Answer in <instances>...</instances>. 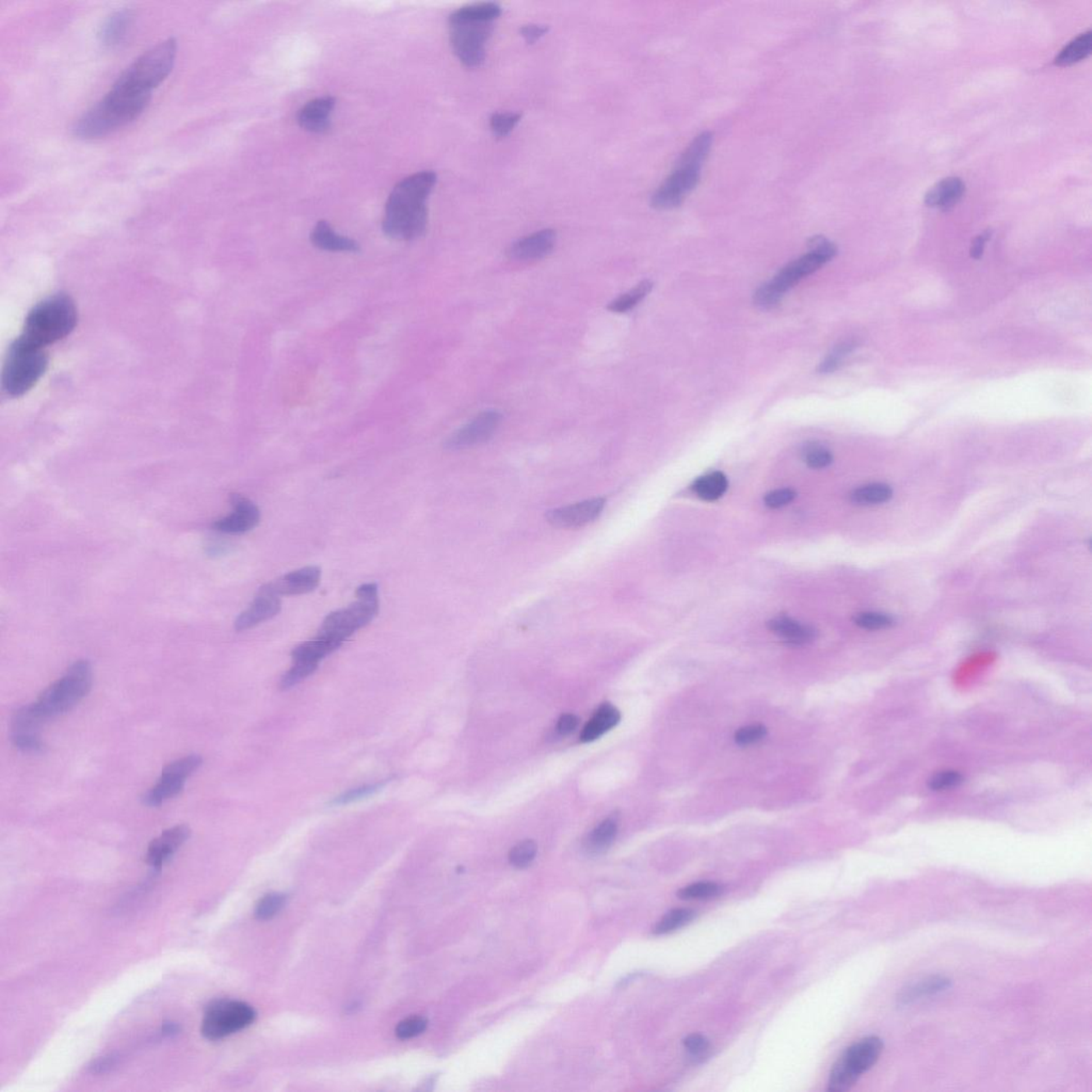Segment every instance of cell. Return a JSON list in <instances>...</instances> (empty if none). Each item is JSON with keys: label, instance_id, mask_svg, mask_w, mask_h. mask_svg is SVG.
Wrapping results in <instances>:
<instances>
[{"label": "cell", "instance_id": "19", "mask_svg": "<svg viewBox=\"0 0 1092 1092\" xmlns=\"http://www.w3.org/2000/svg\"><path fill=\"white\" fill-rule=\"evenodd\" d=\"M555 245H556V233L551 229H541L512 243L507 254L514 261H538L552 253Z\"/></svg>", "mask_w": 1092, "mask_h": 1092}, {"label": "cell", "instance_id": "23", "mask_svg": "<svg viewBox=\"0 0 1092 1092\" xmlns=\"http://www.w3.org/2000/svg\"><path fill=\"white\" fill-rule=\"evenodd\" d=\"M966 186L963 179L950 176L932 186L925 194V204L929 207L940 208L942 211H949L959 202L963 197Z\"/></svg>", "mask_w": 1092, "mask_h": 1092}, {"label": "cell", "instance_id": "1", "mask_svg": "<svg viewBox=\"0 0 1092 1092\" xmlns=\"http://www.w3.org/2000/svg\"><path fill=\"white\" fill-rule=\"evenodd\" d=\"M433 171H420L399 182L385 205L383 229L392 239L411 242L425 234L428 225L427 201L437 184Z\"/></svg>", "mask_w": 1092, "mask_h": 1092}, {"label": "cell", "instance_id": "45", "mask_svg": "<svg viewBox=\"0 0 1092 1092\" xmlns=\"http://www.w3.org/2000/svg\"><path fill=\"white\" fill-rule=\"evenodd\" d=\"M384 786L385 783H377L373 784V786L370 784V786L353 788V790L346 791V793L339 795L338 797H335L334 800L330 802V804L344 805L351 804V802L364 800V798L372 796V795L378 793V791H379Z\"/></svg>", "mask_w": 1092, "mask_h": 1092}, {"label": "cell", "instance_id": "41", "mask_svg": "<svg viewBox=\"0 0 1092 1092\" xmlns=\"http://www.w3.org/2000/svg\"><path fill=\"white\" fill-rule=\"evenodd\" d=\"M857 346L858 344L856 341H845L841 342V344L837 345L836 347L833 349V351L822 360L821 365H819V373L829 374L839 369L844 356L850 355Z\"/></svg>", "mask_w": 1092, "mask_h": 1092}, {"label": "cell", "instance_id": "16", "mask_svg": "<svg viewBox=\"0 0 1092 1092\" xmlns=\"http://www.w3.org/2000/svg\"><path fill=\"white\" fill-rule=\"evenodd\" d=\"M233 512L228 517L218 519L213 528L218 532L239 535L256 528L261 521V511L253 501L239 494L231 496Z\"/></svg>", "mask_w": 1092, "mask_h": 1092}, {"label": "cell", "instance_id": "30", "mask_svg": "<svg viewBox=\"0 0 1092 1092\" xmlns=\"http://www.w3.org/2000/svg\"><path fill=\"white\" fill-rule=\"evenodd\" d=\"M1092 49V33L1090 30L1081 34L1079 37L1073 39L1069 44L1060 51L1056 56L1054 63L1056 66H1071L1073 63L1079 62L1090 55Z\"/></svg>", "mask_w": 1092, "mask_h": 1092}, {"label": "cell", "instance_id": "4", "mask_svg": "<svg viewBox=\"0 0 1092 1092\" xmlns=\"http://www.w3.org/2000/svg\"><path fill=\"white\" fill-rule=\"evenodd\" d=\"M76 324L77 310L73 300L66 295L49 297L27 316L22 338L45 348L68 337Z\"/></svg>", "mask_w": 1092, "mask_h": 1092}, {"label": "cell", "instance_id": "40", "mask_svg": "<svg viewBox=\"0 0 1092 1092\" xmlns=\"http://www.w3.org/2000/svg\"><path fill=\"white\" fill-rule=\"evenodd\" d=\"M286 903V897L280 893H271L264 896L257 904L256 915L261 921L270 920L280 913Z\"/></svg>", "mask_w": 1092, "mask_h": 1092}, {"label": "cell", "instance_id": "51", "mask_svg": "<svg viewBox=\"0 0 1092 1092\" xmlns=\"http://www.w3.org/2000/svg\"><path fill=\"white\" fill-rule=\"evenodd\" d=\"M795 497H796V492L794 490L788 489V487L786 489H777L766 494L764 503L767 507L777 509L786 506L795 500Z\"/></svg>", "mask_w": 1092, "mask_h": 1092}, {"label": "cell", "instance_id": "38", "mask_svg": "<svg viewBox=\"0 0 1092 1092\" xmlns=\"http://www.w3.org/2000/svg\"><path fill=\"white\" fill-rule=\"evenodd\" d=\"M537 856V845L533 841L526 840L515 845L509 854V861L517 868H525L532 864Z\"/></svg>", "mask_w": 1092, "mask_h": 1092}, {"label": "cell", "instance_id": "44", "mask_svg": "<svg viewBox=\"0 0 1092 1092\" xmlns=\"http://www.w3.org/2000/svg\"><path fill=\"white\" fill-rule=\"evenodd\" d=\"M427 1020L423 1017H410L399 1022L396 1027V1036L402 1040L415 1038L426 1031Z\"/></svg>", "mask_w": 1092, "mask_h": 1092}, {"label": "cell", "instance_id": "47", "mask_svg": "<svg viewBox=\"0 0 1092 1092\" xmlns=\"http://www.w3.org/2000/svg\"><path fill=\"white\" fill-rule=\"evenodd\" d=\"M963 782V776L955 770H945L940 772L931 777L929 781V787L932 791H946L949 788L957 787Z\"/></svg>", "mask_w": 1092, "mask_h": 1092}, {"label": "cell", "instance_id": "54", "mask_svg": "<svg viewBox=\"0 0 1092 1092\" xmlns=\"http://www.w3.org/2000/svg\"><path fill=\"white\" fill-rule=\"evenodd\" d=\"M990 237H991V232L986 231L985 233H982L981 235L975 238L973 245H972L971 248V256L973 257V259L975 260L981 259V257L982 256V253H984L986 242H987L988 240L990 239Z\"/></svg>", "mask_w": 1092, "mask_h": 1092}, {"label": "cell", "instance_id": "2", "mask_svg": "<svg viewBox=\"0 0 1092 1092\" xmlns=\"http://www.w3.org/2000/svg\"><path fill=\"white\" fill-rule=\"evenodd\" d=\"M152 94L116 80L111 91L73 127L81 139H98L125 127L146 111Z\"/></svg>", "mask_w": 1092, "mask_h": 1092}, {"label": "cell", "instance_id": "12", "mask_svg": "<svg viewBox=\"0 0 1092 1092\" xmlns=\"http://www.w3.org/2000/svg\"><path fill=\"white\" fill-rule=\"evenodd\" d=\"M826 263H828V261L822 259V256L809 252L807 256L788 264L776 275L773 281L766 283L755 292V305L762 307V309H770V307L775 306L788 289L797 284L801 279L818 270Z\"/></svg>", "mask_w": 1092, "mask_h": 1092}, {"label": "cell", "instance_id": "15", "mask_svg": "<svg viewBox=\"0 0 1092 1092\" xmlns=\"http://www.w3.org/2000/svg\"><path fill=\"white\" fill-rule=\"evenodd\" d=\"M605 498L596 497L592 500L579 501L568 506L553 509L547 512V522L556 528L575 529L595 522L605 508Z\"/></svg>", "mask_w": 1092, "mask_h": 1092}, {"label": "cell", "instance_id": "5", "mask_svg": "<svg viewBox=\"0 0 1092 1092\" xmlns=\"http://www.w3.org/2000/svg\"><path fill=\"white\" fill-rule=\"evenodd\" d=\"M93 682V671L88 660H77L66 670L65 676L45 689L31 708L43 723L62 714L70 712L87 695Z\"/></svg>", "mask_w": 1092, "mask_h": 1092}, {"label": "cell", "instance_id": "3", "mask_svg": "<svg viewBox=\"0 0 1092 1092\" xmlns=\"http://www.w3.org/2000/svg\"><path fill=\"white\" fill-rule=\"evenodd\" d=\"M713 141L712 133L703 132L688 144L673 173L652 194L651 205L655 210L671 211L681 206L689 194L697 188L703 165L712 151Z\"/></svg>", "mask_w": 1092, "mask_h": 1092}, {"label": "cell", "instance_id": "14", "mask_svg": "<svg viewBox=\"0 0 1092 1092\" xmlns=\"http://www.w3.org/2000/svg\"><path fill=\"white\" fill-rule=\"evenodd\" d=\"M501 422L500 412L494 410L482 412L471 422L455 431L445 441L444 447L447 451H461L483 444L496 434Z\"/></svg>", "mask_w": 1092, "mask_h": 1092}, {"label": "cell", "instance_id": "39", "mask_svg": "<svg viewBox=\"0 0 1092 1092\" xmlns=\"http://www.w3.org/2000/svg\"><path fill=\"white\" fill-rule=\"evenodd\" d=\"M522 116L515 112H496L490 119V127L494 135L506 137L521 121Z\"/></svg>", "mask_w": 1092, "mask_h": 1092}, {"label": "cell", "instance_id": "22", "mask_svg": "<svg viewBox=\"0 0 1092 1092\" xmlns=\"http://www.w3.org/2000/svg\"><path fill=\"white\" fill-rule=\"evenodd\" d=\"M768 628L781 641L791 646L809 645V643L814 641L816 636H818V632L811 625L802 624L800 622L786 616H780L770 620Z\"/></svg>", "mask_w": 1092, "mask_h": 1092}, {"label": "cell", "instance_id": "32", "mask_svg": "<svg viewBox=\"0 0 1092 1092\" xmlns=\"http://www.w3.org/2000/svg\"><path fill=\"white\" fill-rule=\"evenodd\" d=\"M893 496L892 487L885 483H871L858 487L851 493V501L854 504L878 505L886 503Z\"/></svg>", "mask_w": 1092, "mask_h": 1092}, {"label": "cell", "instance_id": "26", "mask_svg": "<svg viewBox=\"0 0 1092 1092\" xmlns=\"http://www.w3.org/2000/svg\"><path fill=\"white\" fill-rule=\"evenodd\" d=\"M341 646V643L317 636L313 641L303 642L302 645L293 650L292 653L293 663L319 664L320 660H323L329 654L334 652Z\"/></svg>", "mask_w": 1092, "mask_h": 1092}, {"label": "cell", "instance_id": "7", "mask_svg": "<svg viewBox=\"0 0 1092 1092\" xmlns=\"http://www.w3.org/2000/svg\"><path fill=\"white\" fill-rule=\"evenodd\" d=\"M356 599L346 609L328 614L318 636L342 645L346 639L369 624L379 613L377 585L369 582L360 586L356 590Z\"/></svg>", "mask_w": 1092, "mask_h": 1092}, {"label": "cell", "instance_id": "8", "mask_svg": "<svg viewBox=\"0 0 1092 1092\" xmlns=\"http://www.w3.org/2000/svg\"><path fill=\"white\" fill-rule=\"evenodd\" d=\"M176 51L178 44L174 39L161 42L135 60L118 80L152 94L171 73Z\"/></svg>", "mask_w": 1092, "mask_h": 1092}, {"label": "cell", "instance_id": "27", "mask_svg": "<svg viewBox=\"0 0 1092 1092\" xmlns=\"http://www.w3.org/2000/svg\"><path fill=\"white\" fill-rule=\"evenodd\" d=\"M133 23V14L129 10H121L113 13L102 28V44L108 48H116L125 40Z\"/></svg>", "mask_w": 1092, "mask_h": 1092}, {"label": "cell", "instance_id": "52", "mask_svg": "<svg viewBox=\"0 0 1092 1092\" xmlns=\"http://www.w3.org/2000/svg\"><path fill=\"white\" fill-rule=\"evenodd\" d=\"M549 31V27L544 25L529 24L521 28L522 37L528 44H535L541 38Z\"/></svg>", "mask_w": 1092, "mask_h": 1092}, {"label": "cell", "instance_id": "9", "mask_svg": "<svg viewBox=\"0 0 1092 1092\" xmlns=\"http://www.w3.org/2000/svg\"><path fill=\"white\" fill-rule=\"evenodd\" d=\"M883 1052L881 1039L867 1037L848 1048L834 1063L829 1077L828 1090L844 1092L854 1086L862 1074L877 1063Z\"/></svg>", "mask_w": 1092, "mask_h": 1092}, {"label": "cell", "instance_id": "35", "mask_svg": "<svg viewBox=\"0 0 1092 1092\" xmlns=\"http://www.w3.org/2000/svg\"><path fill=\"white\" fill-rule=\"evenodd\" d=\"M695 917H696L695 911H692L691 909L671 910L670 913H668L666 915H664L662 920H660L659 923L656 924L655 928H654V934L656 935L669 934V932L677 931V929L684 927V926H686L689 923H691V922L694 920Z\"/></svg>", "mask_w": 1092, "mask_h": 1092}, {"label": "cell", "instance_id": "28", "mask_svg": "<svg viewBox=\"0 0 1092 1092\" xmlns=\"http://www.w3.org/2000/svg\"><path fill=\"white\" fill-rule=\"evenodd\" d=\"M617 832L616 819L609 818L599 823L585 839L584 847L587 853L595 856L605 853L616 839Z\"/></svg>", "mask_w": 1092, "mask_h": 1092}, {"label": "cell", "instance_id": "17", "mask_svg": "<svg viewBox=\"0 0 1092 1092\" xmlns=\"http://www.w3.org/2000/svg\"><path fill=\"white\" fill-rule=\"evenodd\" d=\"M192 836L187 825H178L165 830L148 845L146 862L153 869H161L174 856L179 848Z\"/></svg>", "mask_w": 1092, "mask_h": 1092}, {"label": "cell", "instance_id": "53", "mask_svg": "<svg viewBox=\"0 0 1092 1092\" xmlns=\"http://www.w3.org/2000/svg\"><path fill=\"white\" fill-rule=\"evenodd\" d=\"M579 720L573 714H564L557 723V732L563 736L574 732L578 727Z\"/></svg>", "mask_w": 1092, "mask_h": 1092}, {"label": "cell", "instance_id": "20", "mask_svg": "<svg viewBox=\"0 0 1092 1092\" xmlns=\"http://www.w3.org/2000/svg\"><path fill=\"white\" fill-rule=\"evenodd\" d=\"M320 578V568L310 565L282 576L265 587L279 596L306 595L317 588Z\"/></svg>", "mask_w": 1092, "mask_h": 1092}, {"label": "cell", "instance_id": "21", "mask_svg": "<svg viewBox=\"0 0 1092 1092\" xmlns=\"http://www.w3.org/2000/svg\"><path fill=\"white\" fill-rule=\"evenodd\" d=\"M334 107L335 98L332 97H318L306 102L298 113L299 125L310 133L326 132L330 127Z\"/></svg>", "mask_w": 1092, "mask_h": 1092}, {"label": "cell", "instance_id": "33", "mask_svg": "<svg viewBox=\"0 0 1092 1092\" xmlns=\"http://www.w3.org/2000/svg\"><path fill=\"white\" fill-rule=\"evenodd\" d=\"M452 14L474 22H496L501 14V7L496 2H479L462 7Z\"/></svg>", "mask_w": 1092, "mask_h": 1092}, {"label": "cell", "instance_id": "10", "mask_svg": "<svg viewBox=\"0 0 1092 1092\" xmlns=\"http://www.w3.org/2000/svg\"><path fill=\"white\" fill-rule=\"evenodd\" d=\"M256 1013L245 1002L219 999L205 1010L201 1031L208 1040H220L250 1026Z\"/></svg>", "mask_w": 1092, "mask_h": 1092}, {"label": "cell", "instance_id": "43", "mask_svg": "<svg viewBox=\"0 0 1092 1092\" xmlns=\"http://www.w3.org/2000/svg\"><path fill=\"white\" fill-rule=\"evenodd\" d=\"M854 623L863 630L878 631L892 627L894 620L886 614L862 613L854 618Z\"/></svg>", "mask_w": 1092, "mask_h": 1092}, {"label": "cell", "instance_id": "13", "mask_svg": "<svg viewBox=\"0 0 1092 1092\" xmlns=\"http://www.w3.org/2000/svg\"><path fill=\"white\" fill-rule=\"evenodd\" d=\"M202 762L200 755L192 754L170 763L162 770L157 783L144 794L143 804L147 807H158L171 798L178 796L185 786L187 777L199 769Z\"/></svg>", "mask_w": 1092, "mask_h": 1092}, {"label": "cell", "instance_id": "48", "mask_svg": "<svg viewBox=\"0 0 1092 1092\" xmlns=\"http://www.w3.org/2000/svg\"><path fill=\"white\" fill-rule=\"evenodd\" d=\"M11 741L14 747L29 754H37L44 749L43 741L39 734L11 735Z\"/></svg>", "mask_w": 1092, "mask_h": 1092}, {"label": "cell", "instance_id": "36", "mask_svg": "<svg viewBox=\"0 0 1092 1092\" xmlns=\"http://www.w3.org/2000/svg\"><path fill=\"white\" fill-rule=\"evenodd\" d=\"M802 457L807 463L809 468L814 469H822L831 464L833 455L831 451L818 443H809L802 450Z\"/></svg>", "mask_w": 1092, "mask_h": 1092}, {"label": "cell", "instance_id": "18", "mask_svg": "<svg viewBox=\"0 0 1092 1092\" xmlns=\"http://www.w3.org/2000/svg\"><path fill=\"white\" fill-rule=\"evenodd\" d=\"M281 607L280 596L271 592L270 589L264 586L263 588L260 589L256 599L248 609L242 611L237 617L234 625L235 630L237 632L250 630V628L277 616L281 611Z\"/></svg>", "mask_w": 1092, "mask_h": 1092}, {"label": "cell", "instance_id": "50", "mask_svg": "<svg viewBox=\"0 0 1092 1092\" xmlns=\"http://www.w3.org/2000/svg\"><path fill=\"white\" fill-rule=\"evenodd\" d=\"M683 1044L689 1054L696 1058H703L709 1049V1039L700 1034L689 1035L684 1039Z\"/></svg>", "mask_w": 1092, "mask_h": 1092}, {"label": "cell", "instance_id": "46", "mask_svg": "<svg viewBox=\"0 0 1092 1092\" xmlns=\"http://www.w3.org/2000/svg\"><path fill=\"white\" fill-rule=\"evenodd\" d=\"M766 735L767 729L764 726L752 724V726L741 727L740 730H737L734 738L737 745H750L764 740Z\"/></svg>", "mask_w": 1092, "mask_h": 1092}, {"label": "cell", "instance_id": "25", "mask_svg": "<svg viewBox=\"0 0 1092 1092\" xmlns=\"http://www.w3.org/2000/svg\"><path fill=\"white\" fill-rule=\"evenodd\" d=\"M621 714L611 703H603L586 724L581 734L582 743H590L603 736L620 723Z\"/></svg>", "mask_w": 1092, "mask_h": 1092}, {"label": "cell", "instance_id": "55", "mask_svg": "<svg viewBox=\"0 0 1092 1092\" xmlns=\"http://www.w3.org/2000/svg\"><path fill=\"white\" fill-rule=\"evenodd\" d=\"M179 1031L180 1028L179 1025L171 1022L165 1023L162 1025L161 1027V1034L164 1035V1036L165 1037L175 1036V1035H178L179 1033Z\"/></svg>", "mask_w": 1092, "mask_h": 1092}, {"label": "cell", "instance_id": "24", "mask_svg": "<svg viewBox=\"0 0 1092 1092\" xmlns=\"http://www.w3.org/2000/svg\"><path fill=\"white\" fill-rule=\"evenodd\" d=\"M310 242L316 248L329 252H350L360 251V245L349 237L338 234L327 221H319L310 233Z\"/></svg>", "mask_w": 1092, "mask_h": 1092}, {"label": "cell", "instance_id": "34", "mask_svg": "<svg viewBox=\"0 0 1092 1092\" xmlns=\"http://www.w3.org/2000/svg\"><path fill=\"white\" fill-rule=\"evenodd\" d=\"M652 288L653 284L651 281L646 280L639 283L636 288L623 293V295L618 297L614 301H611L609 306V310H611V312L618 314L628 312V310L634 309L636 306H638L639 303L648 296V293L652 291Z\"/></svg>", "mask_w": 1092, "mask_h": 1092}, {"label": "cell", "instance_id": "49", "mask_svg": "<svg viewBox=\"0 0 1092 1092\" xmlns=\"http://www.w3.org/2000/svg\"><path fill=\"white\" fill-rule=\"evenodd\" d=\"M809 247H810V252L818 254L827 261L832 260L836 256V246L823 236L813 237L809 242Z\"/></svg>", "mask_w": 1092, "mask_h": 1092}, {"label": "cell", "instance_id": "31", "mask_svg": "<svg viewBox=\"0 0 1092 1092\" xmlns=\"http://www.w3.org/2000/svg\"><path fill=\"white\" fill-rule=\"evenodd\" d=\"M727 484V477L723 473L714 472L696 480L692 490L702 500L713 501L726 493Z\"/></svg>", "mask_w": 1092, "mask_h": 1092}, {"label": "cell", "instance_id": "11", "mask_svg": "<svg viewBox=\"0 0 1092 1092\" xmlns=\"http://www.w3.org/2000/svg\"><path fill=\"white\" fill-rule=\"evenodd\" d=\"M494 30L493 22H474L451 14L450 37L455 56L468 68H477L486 59V45Z\"/></svg>", "mask_w": 1092, "mask_h": 1092}, {"label": "cell", "instance_id": "6", "mask_svg": "<svg viewBox=\"0 0 1092 1092\" xmlns=\"http://www.w3.org/2000/svg\"><path fill=\"white\" fill-rule=\"evenodd\" d=\"M45 348L20 337L13 342L2 372L3 391L13 397L30 391L48 369Z\"/></svg>", "mask_w": 1092, "mask_h": 1092}, {"label": "cell", "instance_id": "42", "mask_svg": "<svg viewBox=\"0 0 1092 1092\" xmlns=\"http://www.w3.org/2000/svg\"><path fill=\"white\" fill-rule=\"evenodd\" d=\"M318 664L307 663H293L292 667L282 677L280 686L282 689H289L296 686L300 682H302L310 674L315 673Z\"/></svg>", "mask_w": 1092, "mask_h": 1092}, {"label": "cell", "instance_id": "37", "mask_svg": "<svg viewBox=\"0 0 1092 1092\" xmlns=\"http://www.w3.org/2000/svg\"><path fill=\"white\" fill-rule=\"evenodd\" d=\"M720 893L721 886L715 882H697L685 886L677 893V896L684 900L709 899L718 896Z\"/></svg>", "mask_w": 1092, "mask_h": 1092}, {"label": "cell", "instance_id": "29", "mask_svg": "<svg viewBox=\"0 0 1092 1092\" xmlns=\"http://www.w3.org/2000/svg\"><path fill=\"white\" fill-rule=\"evenodd\" d=\"M950 986V981L945 977H931L927 980L921 981L913 986H909L901 991L899 1001L901 1005H908L926 998V996L938 995V993L945 991Z\"/></svg>", "mask_w": 1092, "mask_h": 1092}]
</instances>
